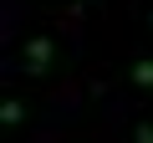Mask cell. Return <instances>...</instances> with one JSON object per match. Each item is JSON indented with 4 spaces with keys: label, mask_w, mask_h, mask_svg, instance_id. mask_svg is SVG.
<instances>
[{
    "label": "cell",
    "mask_w": 153,
    "mask_h": 143,
    "mask_svg": "<svg viewBox=\"0 0 153 143\" xmlns=\"http://www.w3.org/2000/svg\"><path fill=\"white\" fill-rule=\"evenodd\" d=\"M51 36L46 31H36L31 41H26V51H21V61H26V72H31V77H46V72H51Z\"/></svg>",
    "instance_id": "6da1fadb"
},
{
    "label": "cell",
    "mask_w": 153,
    "mask_h": 143,
    "mask_svg": "<svg viewBox=\"0 0 153 143\" xmlns=\"http://www.w3.org/2000/svg\"><path fill=\"white\" fill-rule=\"evenodd\" d=\"M21 118H26V102H16V97L0 102V123H5V128H21Z\"/></svg>",
    "instance_id": "7a4b0ae2"
},
{
    "label": "cell",
    "mask_w": 153,
    "mask_h": 143,
    "mask_svg": "<svg viewBox=\"0 0 153 143\" xmlns=\"http://www.w3.org/2000/svg\"><path fill=\"white\" fill-rule=\"evenodd\" d=\"M133 82H138V87H153V56L133 61Z\"/></svg>",
    "instance_id": "3957f363"
},
{
    "label": "cell",
    "mask_w": 153,
    "mask_h": 143,
    "mask_svg": "<svg viewBox=\"0 0 153 143\" xmlns=\"http://www.w3.org/2000/svg\"><path fill=\"white\" fill-rule=\"evenodd\" d=\"M138 143H153V128L148 123H138Z\"/></svg>",
    "instance_id": "277c9868"
},
{
    "label": "cell",
    "mask_w": 153,
    "mask_h": 143,
    "mask_svg": "<svg viewBox=\"0 0 153 143\" xmlns=\"http://www.w3.org/2000/svg\"><path fill=\"white\" fill-rule=\"evenodd\" d=\"M148 26H153V10H148Z\"/></svg>",
    "instance_id": "5b68a950"
}]
</instances>
